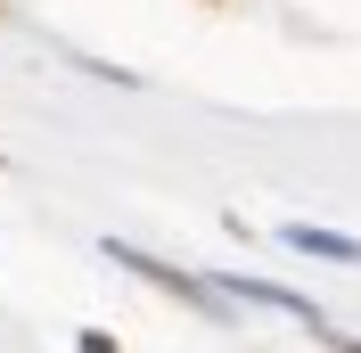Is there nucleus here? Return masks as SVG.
<instances>
[{
	"mask_svg": "<svg viewBox=\"0 0 361 353\" xmlns=\"http://www.w3.org/2000/svg\"><path fill=\"white\" fill-rule=\"evenodd\" d=\"M82 353H115V337H99V329H90V337H82Z\"/></svg>",
	"mask_w": 361,
	"mask_h": 353,
	"instance_id": "obj_3",
	"label": "nucleus"
},
{
	"mask_svg": "<svg viewBox=\"0 0 361 353\" xmlns=\"http://www.w3.org/2000/svg\"><path fill=\"white\" fill-rule=\"evenodd\" d=\"M115 263H132L140 280H157V287H173L180 304H197V312H222V287H205V280H189V271H173V263H157V255H132V246H107Z\"/></svg>",
	"mask_w": 361,
	"mask_h": 353,
	"instance_id": "obj_1",
	"label": "nucleus"
},
{
	"mask_svg": "<svg viewBox=\"0 0 361 353\" xmlns=\"http://www.w3.org/2000/svg\"><path fill=\"white\" fill-rule=\"evenodd\" d=\"M288 246H304V255H337V263H361V239H337V230H288Z\"/></svg>",
	"mask_w": 361,
	"mask_h": 353,
	"instance_id": "obj_2",
	"label": "nucleus"
},
{
	"mask_svg": "<svg viewBox=\"0 0 361 353\" xmlns=\"http://www.w3.org/2000/svg\"><path fill=\"white\" fill-rule=\"evenodd\" d=\"M320 337H329V345H337V353H361V337H337V329H320Z\"/></svg>",
	"mask_w": 361,
	"mask_h": 353,
	"instance_id": "obj_4",
	"label": "nucleus"
}]
</instances>
